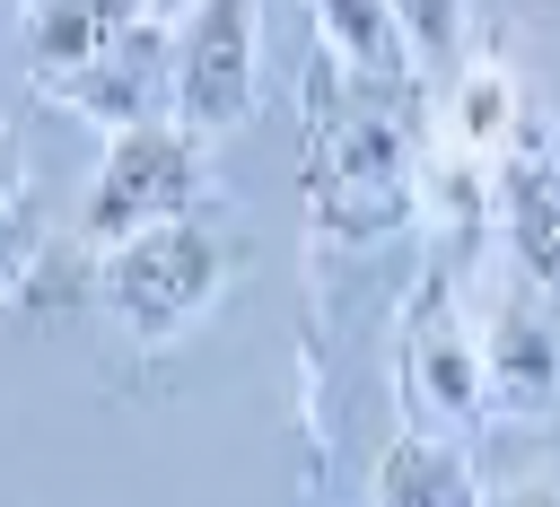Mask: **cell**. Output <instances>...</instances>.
I'll use <instances>...</instances> for the list:
<instances>
[{
    "mask_svg": "<svg viewBox=\"0 0 560 507\" xmlns=\"http://www.w3.org/2000/svg\"><path fill=\"white\" fill-rule=\"evenodd\" d=\"M219 288H228V236L210 219H175L96 254V306L131 350H175L219 306Z\"/></svg>",
    "mask_w": 560,
    "mask_h": 507,
    "instance_id": "cell-1",
    "label": "cell"
},
{
    "mask_svg": "<svg viewBox=\"0 0 560 507\" xmlns=\"http://www.w3.org/2000/svg\"><path fill=\"white\" fill-rule=\"evenodd\" d=\"M201 192H210V140L184 131V122H149V131H122L105 140L88 192H79V245L88 254H114L149 227H175V219H201Z\"/></svg>",
    "mask_w": 560,
    "mask_h": 507,
    "instance_id": "cell-2",
    "label": "cell"
},
{
    "mask_svg": "<svg viewBox=\"0 0 560 507\" xmlns=\"http://www.w3.org/2000/svg\"><path fill=\"white\" fill-rule=\"evenodd\" d=\"M472 323H481V367H490V411L499 420H551L560 411V288L525 280L499 245L464 280Z\"/></svg>",
    "mask_w": 560,
    "mask_h": 507,
    "instance_id": "cell-3",
    "label": "cell"
},
{
    "mask_svg": "<svg viewBox=\"0 0 560 507\" xmlns=\"http://www.w3.org/2000/svg\"><path fill=\"white\" fill-rule=\"evenodd\" d=\"M262 96V0H201L175 26V122L219 140Z\"/></svg>",
    "mask_w": 560,
    "mask_h": 507,
    "instance_id": "cell-4",
    "label": "cell"
},
{
    "mask_svg": "<svg viewBox=\"0 0 560 507\" xmlns=\"http://www.w3.org/2000/svg\"><path fill=\"white\" fill-rule=\"evenodd\" d=\"M402 393L429 420H499L490 411V367H481V323L455 271H429L411 332H402Z\"/></svg>",
    "mask_w": 560,
    "mask_h": 507,
    "instance_id": "cell-5",
    "label": "cell"
},
{
    "mask_svg": "<svg viewBox=\"0 0 560 507\" xmlns=\"http://www.w3.org/2000/svg\"><path fill=\"white\" fill-rule=\"evenodd\" d=\"M52 105H70L88 131L122 140V131H149V122H175V26L140 17L131 35H114L96 61H79L70 79L44 87Z\"/></svg>",
    "mask_w": 560,
    "mask_h": 507,
    "instance_id": "cell-6",
    "label": "cell"
},
{
    "mask_svg": "<svg viewBox=\"0 0 560 507\" xmlns=\"http://www.w3.org/2000/svg\"><path fill=\"white\" fill-rule=\"evenodd\" d=\"M490 245H499L525 280L560 288V149H551V131H542V114H534V122L516 131V149L499 157Z\"/></svg>",
    "mask_w": 560,
    "mask_h": 507,
    "instance_id": "cell-7",
    "label": "cell"
},
{
    "mask_svg": "<svg viewBox=\"0 0 560 507\" xmlns=\"http://www.w3.org/2000/svg\"><path fill=\"white\" fill-rule=\"evenodd\" d=\"M149 17V0H26L18 9V44H26V79L52 87L79 61H96L114 35H131Z\"/></svg>",
    "mask_w": 560,
    "mask_h": 507,
    "instance_id": "cell-8",
    "label": "cell"
},
{
    "mask_svg": "<svg viewBox=\"0 0 560 507\" xmlns=\"http://www.w3.org/2000/svg\"><path fill=\"white\" fill-rule=\"evenodd\" d=\"M368 507H490V490L446 428H402L368 472Z\"/></svg>",
    "mask_w": 560,
    "mask_h": 507,
    "instance_id": "cell-9",
    "label": "cell"
},
{
    "mask_svg": "<svg viewBox=\"0 0 560 507\" xmlns=\"http://www.w3.org/2000/svg\"><path fill=\"white\" fill-rule=\"evenodd\" d=\"M525 122H534V105H525V87H516L508 61H455L446 70V122H438V140H455V149H472V157L499 166Z\"/></svg>",
    "mask_w": 560,
    "mask_h": 507,
    "instance_id": "cell-10",
    "label": "cell"
},
{
    "mask_svg": "<svg viewBox=\"0 0 560 507\" xmlns=\"http://www.w3.org/2000/svg\"><path fill=\"white\" fill-rule=\"evenodd\" d=\"M306 17H315L324 61H341L350 79H368V87H402L411 79V44L394 26V0H306Z\"/></svg>",
    "mask_w": 560,
    "mask_h": 507,
    "instance_id": "cell-11",
    "label": "cell"
},
{
    "mask_svg": "<svg viewBox=\"0 0 560 507\" xmlns=\"http://www.w3.org/2000/svg\"><path fill=\"white\" fill-rule=\"evenodd\" d=\"M464 17H472V0H394V26H402V44H411L420 70H455Z\"/></svg>",
    "mask_w": 560,
    "mask_h": 507,
    "instance_id": "cell-12",
    "label": "cell"
},
{
    "mask_svg": "<svg viewBox=\"0 0 560 507\" xmlns=\"http://www.w3.org/2000/svg\"><path fill=\"white\" fill-rule=\"evenodd\" d=\"M44 254H52L44 219L35 210H0V297H26V280L44 271Z\"/></svg>",
    "mask_w": 560,
    "mask_h": 507,
    "instance_id": "cell-13",
    "label": "cell"
},
{
    "mask_svg": "<svg viewBox=\"0 0 560 507\" xmlns=\"http://www.w3.org/2000/svg\"><path fill=\"white\" fill-rule=\"evenodd\" d=\"M490 507H560V455L551 463H525L508 481H490Z\"/></svg>",
    "mask_w": 560,
    "mask_h": 507,
    "instance_id": "cell-14",
    "label": "cell"
},
{
    "mask_svg": "<svg viewBox=\"0 0 560 507\" xmlns=\"http://www.w3.org/2000/svg\"><path fill=\"white\" fill-rule=\"evenodd\" d=\"M0 210H26V140L0 122Z\"/></svg>",
    "mask_w": 560,
    "mask_h": 507,
    "instance_id": "cell-15",
    "label": "cell"
},
{
    "mask_svg": "<svg viewBox=\"0 0 560 507\" xmlns=\"http://www.w3.org/2000/svg\"><path fill=\"white\" fill-rule=\"evenodd\" d=\"M192 9H201V0H149V17H158V26H184Z\"/></svg>",
    "mask_w": 560,
    "mask_h": 507,
    "instance_id": "cell-16",
    "label": "cell"
},
{
    "mask_svg": "<svg viewBox=\"0 0 560 507\" xmlns=\"http://www.w3.org/2000/svg\"><path fill=\"white\" fill-rule=\"evenodd\" d=\"M18 9H26V0H18Z\"/></svg>",
    "mask_w": 560,
    "mask_h": 507,
    "instance_id": "cell-17",
    "label": "cell"
}]
</instances>
